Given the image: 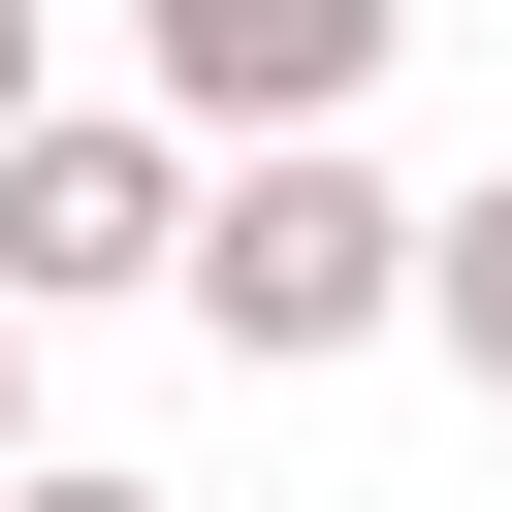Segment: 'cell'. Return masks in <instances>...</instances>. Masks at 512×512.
I'll return each mask as SVG.
<instances>
[{
	"label": "cell",
	"instance_id": "4",
	"mask_svg": "<svg viewBox=\"0 0 512 512\" xmlns=\"http://www.w3.org/2000/svg\"><path fill=\"white\" fill-rule=\"evenodd\" d=\"M416 352L512 416V192H448V224H416Z\"/></svg>",
	"mask_w": 512,
	"mask_h": 512
},
{
	"label": "cell",
	"instance_id": "3",
	"mask_svg": "<svg viewBox=\"0 0 512 512\" xmlns=\"http://www.w3.org/2000/svg\"><path fill=\"white\" fill-rule=\"evenodd\" d=\"M384 32H416V0H128V96H160L192 160H256V128H352Z\"/></svg>",
	"mask_w": 512,
	"mask_h": 512
},
{
	"label": "cell",
	"instance_id": "7",
	"mask_svg": "<svg viewBox=\"0 0 512 512\" xmlns=\"http://www.w3.org/2000/svg\"><path fill=\"white\" fill-rule=\"evenodd\" d=\"M0 480H32V320H0Z\"/></svg>",
	"mask_w": 512,
	"mask_h": 512
},
{
	"label": "cell",
	"instance_id": "6",
	"mask_svg": "<svg viewBox=\"0 0 512 512\" xmlns=\"http://www.w3.org/2000/svg\"><path fill=\"white\" fill-rule=\"evenodd\" d=\"M32 96H64V64H32V0H0V128H32Z\"/></svg>",
	"mask_w": 512,
	"mask_h": 512
},
{
	"label": "cell",
	"instance_id": "5",
	"mask_svg": "<svg viewBox=\"0 0 512 512\" xmlns=\"http://www.w3.org/2000/svg\"><path fill=\"white\" fill-rule=\"evenodd\" d=\"M0 512H160V480H64V448H32V480H0Z\"/></svg>",
	"mask_w": 512,
	"mask_h": 512
},
{
	"label": "cell",
	"instance_id": "1",
	"mask_svg": "<svg viewBox=\"0 0 512 512\" xmlns=\"http://www.w3.org/2000/svg\"><path fill=\"white\" fill-rule=\"evenodd\" d=\"M256 384H320V352H384L416 320V192L352 160V128H256V160H192V256H160Z\"/></svg>",
	"mask_w": 512,
	"mask_h": 512
},
{
	"label": "cell",
	"instance_id": "2",
	"mask_svg": "<svg viewBox=\"0 0 512 512\" xmlns=\"http://www.w3.org/2000/svg\"><path fill=\"white\" fill-rule=\"evenodd\" d=\"M192 256V128L160 96H32L0 128V320H96V288H160Z\"/></svg>",
	"mask_w": 512,
	"mask_h": 512
}]
</instances>
